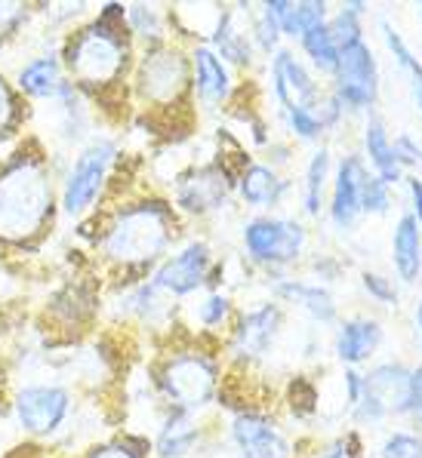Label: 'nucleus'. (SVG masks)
<instances>
[{
  "label": "nucleus",
  "mask_w": 422,
  "mask_h": 458,
  "mask_svg": "<svg viewBox=\"0 0 422 458\" xmlns=\"http://www.w3.org/2000/svg\"><path fill=\"white\" fill-rule=\"evenodd\" d=\"M53 213V188L47 169L34 157L16 160L0 175V237L25 243L40 234Z\"/></svg>",
  "instance_id": "nucleus-1"
},
{
  "label": "nucleus",
  "mask_w": 422,
  "mask_h": 458,
  "mask_svg": "<svg viewBox=\"0 0 422 458\" xmlns=\"http://www.w3.org/2000/svg\"><path fill=\"white\" fill-rule=\"evenodd\" d=\"M173 237V222L160 203H139L117 213L105 231V252L124 265H142L158 259Z\"/></svg>",
  "instance_id": "nucleus-2"
},
{
  "label": "nucleus",
  "mask_w": 422,
  "mask_h": 458,
  "mask_svg": "<svg viewBox=\"0 0 422 458\" xmlns=\"http://www.w3.org/2000/svg\"><path fill=\"white\" fill-rule=\"evenodd\" d=\"M126 65V44L105 25L87 28L68 44V68L81 83H111Z\"/></svg>",
  "instance_id": "nucleus-3"
},
{
  "label": "nucleus",
  "mask_w": 422,
  "mask_h": 458,
  "mask_svg": "<svg viewBox=\"0 0 422 458\" xmlns=\"http://www.w3.org/2000/svg\"><path fill=\"white\" fill-rule=\"evenodd\" d=\"M410 369L400 363H379L364 376V391L351 410L361 425H379L392 415H407Z\"/></svg>",
  "instance_id": "nucleus-4"
},
{
  "label": "nucleus",
  "mask_w": 422,
  "mask_h": 458,
  "mask_svg": "<svg viewBox=\"0 0 422 458\" xmlns=\"http://www.w3.org/2000/svg\"><path fill=\"white\" fill-rule=\"evenodd\" d=\"M216 378H220V372H216L213 360H207L203 354H179L164 366L160 385H164L173 406H179L182 412H192L210 403L216 391Z\"/></svg>",
  "instance_id": "nucleus-5"
},
{
  "label": "nucleus",
  "mask_w": 422,
  "mask_h": 458,
  "mask_svg": "<svg viewBox=\"0 0 422 458\" xmlns=\"http://www.w3.org/2000/svg\"><path fill=\"white\" fill-rule=\"evenodd\" d=\"M306 246V228L290 218H253L244 225V250L259 265H290Z\"/></svg>",
  "instance_id": "nucleus-6"
},
{
  "label": "nucleus",
  "mask_w": 422,
  "mask_h": 458,
  "mask_svg": "<svg viewBox=\"0 0 422 458\" xmlns=\"http://www.w3.org/2000/svg\"><path fill=\"white\" fill-rule=\"evenodd\" d=\"M336 102L342 111H367L376 105L379 96V68L373 59L370 44H355L340 49V65H336Z\"/></svg>",
  "instance_id": "nucleus-7"
},
{
  "label": "nucleus",
  "mask_w": 422,
  "mask_h": 458,
  "mask_svg": "<svg viewBox=\"0 0 422 458\" xmlns=\"http://www.w3.org/2000/svg\"><path fill=\"white\" fill-rule=\"evenodd\" d=\"M271 89L278 105L284 108V114H293V111H318L323 105L318 83L312 81V74L306 72V65L297 59L293 53L280 49L271 59Z\"/></svg>",
  "instance_id": "nucleus-8"
},
{
  "label": "nucleus",
  "mask_w": 422,
  "mask_h": 458,
  "mask_svg": "<svg viewBox=\"0 0 422 458\" xmlns=\"http://www.w3.org/2000/svg\"><path fill=\"white\" fill-rule=\"evenodd\" d=\"M111 160H115V145L111 142L90 145L87 151L77 157V164L72 166L68 182H65V197H62L68 213L72 216L83 213V209L96 200V194H99L105 185V175H108Z\"/></svg>",
  "instance_id": "nucleus-9"
},
{
  "label": "nucleus",
  "mask_w": 422,
  "mask_h": 458,
  "mask_svg": "<svg viewBox=\"0 0 422 458\" xmlns=\"http://www.w3.org/2000/svg\"><path fill=\"white\" fill-rule=\"evenodd\" d=\"M188 87V65L176 49H154L139 68V93L154 105H173Z\"/></svg>",
  "instance_id": "nucleus-10"
},
{
  "label": "nucleus",
  "mask_w": 422,
  "mask_h": 458,
  "mask_svg": "<svg viewBox=\"0 0 422 458\" xmlns=\"http://www.w3.org/2000/svg\"><path fill=\"white\" fill-rule=\"evenodd\" d=\"M68 391L62 387H53V385H34V387H25L16 400V412H19V421L25 425V431L31 434H50L56 428L62 425V419L68 415Z\"/></svg>",
  "instance_id": "nucleus-11"
},
{
  "label": "nucleus",
  "mask_w": 422,
  "mask_h": 458,
  "mask_svg": "<svg viewBox=\"0 0 422 458\" xmlns=\"http://www.w3.org/2000/svg\"><path fill=\"white\" fill-rule=\"evenodd\" d=\"M241 458H290V443L280 434V428L271 419L259 412H241L231 425Z\"/></svg>",
  "instance_id": "nucleus-12"
},
{
  "label": "nucleus",
  "mask_w": 422,
  "mask_h": 458,
  "mask_svg": "<svg viewBox=\"0 0 422 458\" xmlns=\"http://www.w3.org/2000/svg\"><path fill=\"white\" fill-rule=\"evenodd\" d=\"M210 271V250L203 243H188L182 252L167 259L154 274V286L173 295H188L207 280Z\"/></svg>",
  "instance_id": "nucleus-13"
},
{
  "label": "nucleus",
  "mask_w": 422,
  "mask_h": 458,
  "mask_svg": "<svg viewBox=\"0 0 422 458\" xmlns=\"http://www.w3.org/2000/svg\"><path fill=\"white\" fill-rule=\"evenodd\" d=\"M280 329V311L274 305H263L256 311L244 314L241 323L235 329V342H231V351H235L241 360H259L271 351L274 335Z\"/></svg>",
  "instance_id": "nucleus-14"
},
{
  "label": "nucleus",
  "mask_w": 422,
  "mask_h": 458,
  "mask_svg": "<svg viewBox=\"0 0 422 458\" xmlns=\"http://www.w3.org/2000/svg\"><path fill=\"white\" fill-rule=\"evenodd\" d=\"M228 197V179H225V169L220 166H203L198 173H192L188 179L179 182V191H176V200H179L182 209L188 213H213L220 209Z\"/></svg>",
  "instance_id": "nucleus-15"
},
{
  "label": "nucleus",
  "mask_w": 422,
  "mask_h": 458,
  "mask_svg": "<svg viewBox=\"0 0 422 458\" xmlns=\"http://www.w3.org/2000/svg\"><path fill=\"white\" fill-rule=\"evenodd\" d=\"M367 173V166L361 164V157H346L340 164L333 182V203H330V216H333L336 228H351L361 216V179Z\"/></svg>",
  "instance_id": "nucleus-16"
},
{
  "label": "nucleus",
  "mask_w": 422,
  "mask_h": 458,
  "mask_svg": "<svg viewBox=\"0 0 422 458\" xmlns=\"http://www.w3.org/2000/svg\"><path fill=\"white\" fill-rule=\"evenodd\" d=\"M383 344V327L379 320H370V317H355V320H346L336 333V357L342 363H364L376 354V348Z\"/></svg>",
  "instance_id": "nucleus-17"
},
{
  "label": "nucleus",
  "mask_w": 422,
  "mask_h": 458,
  "mask_svg": "<svg viewBox=\"0 0 422 458\" xmlns=\"http://www.w3.org/2000/svg\"><path fill=\"white\" fill-rule=\"evenodd\" d=\"M392 265L404 284H417L422 277V237L419 222L410 213L398 218V228L392 234Z\"/></svg>",
  "instance_id": "nucleus-18"
},
{
  "label": "nucleus",
  "mask_w": 422,
  "mask_h": 458,
  "mask_svg": "<svg viewBox=\"0 0 422 458\" xmlns=\"http://www.w3.org/2000/svg\"><path fill=\"white\" fill-rule=\"evenodd\" d=\"M364 154H367L373 166V175H379L389 188L404 179V169H400L395 157V142H392L383 121H376V117H370L367 126H364Z\"/></svg>",
  "instance_id": "nucleus-19"
},
{
  "label": "nucleus",
  "mask_w": 422,
  "mask_h": 458,
  "mask_svg": "<svg viewBox=\"0 0 422 458\" xmlns=\"http://www.w3.org/2000/svg\"><path fill=\"white\" fill-rule=\"evenodd\" d=\"M194 87L203 102H225L231 93L228 68L210 47L194 49Z\"/></svg>",
  "instance_id": "nucleus-20"
},
{
  "label": "nucleus",
  "mask_w": 422,
  "mask_h": 458,
  "mask_svg": "<svg viewBox=\"0 0 422 458\" xmlns=\"http://www.w3.org/2000/svg\"><path fill=\"white\" fill-rule=\"evenodd\" d=\"M274 293L284 301L299 305L308 317H314L318 323H333L336 320V301L327 290L314 284H302V280H284V284L274 286Z\"/></svg>",
  "instance_id": "nucleus-21"
},
{
  "label": "nucleus",
  "mask_w": 422,
  "mask_h": 458,
  "mask_svg": "<svg viewBox=\"0 0 422 458\" xmlns=\"http://www.w3.org/2000/svg\"><path fill=\"white\" fill-rule=\"evenodd\" d=\"M265 6H269L271 16L278 19L280 34H287V38H302L306 31L327 22V4H318V0H308V4L274 0V4H265Z\"/></svg>",
  "instance_id": "nucleus-22"
},
{
  "label": "nucleus",
  "mask_w": 422,
  "mask_h": 458,
  "mask_svg": "<svg viewBox=\"0 0 422 458\" xmlns=\"http://www.w3.org/2000/svg\"><path fill=\"white\" fill-rule=\"evenodd\" d=\"M284 191H287V182L271 166L250 164L241 173V194L250 207H274L284 197Z\"/></svg>",
  "instance_id": "nucleus-23"
},
{
  "label": "nucleus",
  "mask_w": 422,
  "mask_h": 458,
  "mask_svg": "<svg viewBox=\"0 0 422 458\" xmlns=\"http://www.w3.org/2000/svg\"><path fill=\"white\" fill-rule=\"evenodd\" d=\"M213 44L222 53V62H235V65H241V68L250 65V59H253L250 40H247V34L235 25V16H231V13H222L220 16L216 31H213Z\"/></svg>",
  "instance_id": "nucleus-24"
},
{
  "label": "nucleus",
  "mask_w": 422,
  "mask_h": 458,
  "mask_svg": "<svg viewBox=\"0 0 422 458\" xmlns=\"http://www.w3.org/2000/svg\"><path fill=\"white\" fill-rule=\"evenodd\" d=\"M198 437H201L198 425H192L188 415H173L158 437V453L164 458H182V455L192 453Z\"/></svg>",
  "instance_id": "nucleus-25"
},
{
  "label": "nucleus",
  "mask_w": 422,
  "mask_h": 458,
  "mask_svg": "<svg viewBox=\"0 0 422 458\" xmlns=\"http://www.w3.org/2000/svg\"><path fill=\"white\" fill-rule=\"evenodd\" d=\"M19 83L28 96H38V98H47V96H56L62 93V74H59V62L56 59H38L31 62L28 68H22L19 74Z\"/></svg>",
  "instance_id": "nucleus-26"
},
{
  "label": "nucleus",
  "mask_w": 422,
  "mask_h": 458,
  "mask_svg": "<svg viewBox=\"0 0 422 458\" xmlns=\"http://www.w3.org/2000/svg\"><path fill=\"white\" fill-rule=\"evenodd\" d=\"M299 40H302V49L308 53V59H312L321 72H330V74L336 72V65H340V47L333 44V34H330L327 22L306 31Z\"/></svg>",
  "instance_id": "nucleus-27"
},
{
  "label": "nucleus",
  "mask_w": 422,
  "mask_h": 458,
  "mask_svg": "<svg viewBox=\"0 0 422 458\" xmlns=\"http://www.w3.org/2000/svg\"><path fill=\"white\" fill-rule=\"evenodd\" d=\"M383 34H385V44H389L392 55H395L398 68H400V72H404L407 77H410L413 98H417V105H419V111H422V62L410 53V47L404 44V38H400V34H398L389 22H383Z\"/></svg>",
  "instance_id": "nucleus-28"
},
{
  "label": "nucleus",
  "mask_w": 422,
  "mask_h": 458,
  "mask_svg": "<svg viewBox=\"0 0 422 458\" xmlns=\"http://www.w3.org/2000/svg\"><path fill=\"white\" fill-rule=\"evenodd\" d=\"M327 175H330V151L312 154L306 169V213L308 216H321V203H323V188H327Z\"/></svg>",
  "instance_id": "nucleus-29"
},
{
  "label": "nucleus",
  "mask_w": 422,
  "mask_h": 458,
  "mask_svg": "<svg viewBox=\"0 0 422 458\" xmlns=\"http://www.w3.org/2000/svg\"><path fill=\"white\" fill-rule=\"evenodd\" d=\"M361 16H364V4H357V0H351V4L342 6L340 13L333 16V22H330V34H333V44L340 49L346 47H355L364 40V31H361Z\"/></svg>",
  "instance_id": "nucleus-30"
},
{
  "label": "nucleus",
  "mask_w": 422,
  "mask_h": 458,
  "mask_svg": "<svg viewBox=\"0 0 422 458\" xmlns=\"http://www.w3.org/2000/svg\"><path fill=\"white\" fill-rule=\"evenodd\" d=\"M392 209V188L379 175L364 173L361 179V213L385 216Z\"/></svg>",
  "instance_id": "nucleus-31"
},
{
  "label": "nucleus",
  "mask_w": 422,
  "mask_h": 458,
  "mask_svg": "<svg viewBox=\"0 0 422 458\" xmlns=\"http://www.w3.org/2000/svg\"><path fill=\"white\" fill-rule=\"evenodd\" d=\"M379 458H422V437L410 431H395L383 440Z\"/></svg>",
  "instance_id": "nucleus-32"
},
{
  "label": "nucleus",
  "mask_w": 422,
  "mask_h": 458,
  "mask_svg": "<svg viewBox=\"0 0 422 458\" xmlns=\"http://www.w3.org/2000/svg\"><path fill=\"white\" fill-rule=\"evenodd\" d=\"M130 25L136 34H142V38H151L158 40L160 34H164V22H160V13L154 10V6H145V4H133L130 6Z\"/></svg>",
  "instance_id": "nucleus-33"
},
{
  "label": "nucleus",
  "mask_w": 422,
  "mask_h": 458,
  "mask_svg": "<svg viewBox=\"0 0 422 458\" xmlns=\"http://www.w3.org/2000/svg\"><path fill=\"white\" fill-rule=\"evenodd\" d=\"M361 286L367 290V295H370L373 301H379V305H398V290H395V284H392L389 277H383V274L364 271V274H361Z\"/></svg>",
  "instance_id": "nucleus-34"
},
{
  "label": "nucleus",
  "mask_w": 422,
  "mask_h": 458,
  "mask_svg": "<svg viewBox=\"0 0 422 458\" xmlns=\"http://www.w3.org/2000/svg\"><path fill=\"white\" fill-rule=\"evenodd\" d=\"M253 38H256V44L265 49V53H271L274 44H278L280 38V25L278 19L271 16L269 6H263V13H259V19L253 22Z\"/></svg>",
  "instance_id": "nucleus-35"
},
{
  "label": "nucleus",
  "mask_w": 422,
  "mask_h": 458,
  "mask_svg": "<svg viewBox=\"0 0 422 458\" xmlns=\"http://www.w3.org/2000/svg\"><path fill=\"white\" fill-rule=\"evenodd\" d=\"M228 314H231V301H228V295H220V293L207 295L198 308V320L203 327H220Z\"/></svg>",
  "instance_id": "nucleus-36"
},
{
  "label": "nucleus",
  "mask_w": 422,
  "mask_h": 458,
  "mask_svg": "<svg viewBox=\"0 0 422 458\" xmlns=\"http://www.w3.org/2000/svg\"><path fill=\"white\" fill-rule=\"evenodd\" d=\"M407 415L422 425V366L410 369V387H407Z\"/></svg>",
  "instance_id": "nucleus-37"
},
{
  "label": "nucleus",
  "mask_w": 422,
  "mask_h": 458,
  "mask_svg": "<svg viewBox=\"0 0 422 458\" xmlns=\"http://www.w3.org/2000/svg\"><path fill=\"white\" fill-rule=\"evenodd\" d=\"M395 157L400 169L404 166H422V145L413 142L410 136H398L395 139Z\"/></svg>",
  "instance_id": "nucleus-38"
},
{
  "label": "nucleus",
  "mask_w": 422,
  "mask_h": 458,
  "mask_svg": "<svg viewBox=\"0 0 422 458\" xmlns=\"http://www.w3.org/2000/svg\"><path fill=\"white\" fill-rule=\"evenodd\" d=\"M16 121V98H13L10 87L0 81V132H6Z\"/></svg>",
  "instance_id": "nucleus-39"
},
{
  "label": "nucleus",
  "mask_w": 422,
  "mask_h": 458,
  "mask_svg": "<svg viewBox=\"0 0 422 458\" xmlns=\"http://www.w3.org/2000/svg\"><path fill=\"white\" fill-rule=\"evenodd\" d=\"M25 19V6L22 4H0V38L10 34L13 28Z\"/></svg>",
  "instance_id": "nucleus-40"
},
{
  "label": "nucleus",
  "mask_w": 422,
  "mask_h": 458,
  "mask_svg": "<svg viewBox=\"0 0 422 458\" xmlns=\"http://www.w3.org/2000/svg\"><path fill=\"white\" fill-rule=\"evenodd\" d=\"M361 391H364V376H361V372H355V369H349L346 372V400H349V406H355L357 400H361Z\"/></svg>",
  "instance_id": "nucleus-41"
},
{
  "label": "nucleus",
  "mask_w": 422,
  "mask_h": 458,
  "mask_svg": "<svg viewBox=\"0 0 422 458\" xmlns=\"http://www.w3.org/2000/svg\"><path fill=\"white\" fill-rule=\"evenodd\" d=\"M321 458H357V449H355V440H336L333 446L323 449Z\"/></svg>",
  "instance_id": "nucleus-42"
},
{
  "label": "nucleus",
  "mask_w": 422,
  "mask_h": 458,
  "mask_svg": "<svg viewBox=\"0 0 422 458\" xmlns=\"http://www.w3.org/2000/svg\"><path fill=\"white\" fill-rule=\"evenodd\" d=\"M407 188H410V203H413V218H417V222H422V179L419 175H410V179H407Z\"/></svg>",
  "instance_id": "nucleus-43"
},
{
  "label": "nucleus",
  "mask_w": 422,
  "mask_h": 458,
  "mask_svg": "<svg viewBox=\"0 0 422 458\" xmlns=\"http://www.w3.org/2000/svg\"><path fill=\"white\" fill-rule=\"evenodd\" d=\"M90 458H139V455L126 446H102V449H96Z\"/></svg>",
  "instance_id": "nucleus-44"
},
{
  "label": "nucleus",
  "mask_w": 422,
  "mask_h": 458,
  "mask_svg": "<svg viewBox=\"0 0 422 458\" xmlns=\"http://www.w3.org/2000/svg\"><path fill=\"white\" fill-rule=\"evenodd\" d=\"M417 329H419V338H422V301L417 305Z\"/></svg>",
  "instance_id": "nucleus-45"
},
{
  "label": "nucleus",
  "mask_w": 422,
  "mask_h": 458,
  "mask_svg": "<svg viewBox=\"0 0 422 458\" xmlns=\"http://www.w3.org/2000/svg\"><path fill=\"white\" fill-rule=\"evenodd\" d=\"M419 13H422V4H419Z\"/></svg>",
  "instance_id": "nucleus-46"
}]
</instances>
